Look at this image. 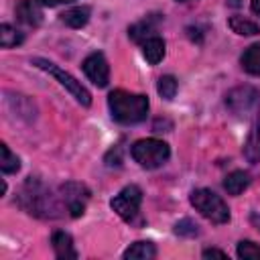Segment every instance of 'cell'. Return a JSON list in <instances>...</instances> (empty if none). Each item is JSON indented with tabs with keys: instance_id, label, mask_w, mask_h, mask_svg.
I'll use <instances>...</instances> for the list:
<instances>
[{
	"instance_id": "cell-14",
	"label": "cell",
	"mask_w": 260,
	"mask_h": 260,
	"mask_svg": "<svg viewBox=\"0 0 260 260\" xmlns=\"http://www.w3.org/2000/svg\"><path fill=\"white\" fill-rule=\"evenodd\" d=\"M89 14H91L89 6H75V8L65 10V12L61 14V20H63L67 26H71V28H81V26L87 24Z\"/></svg>"
},
{
	"instance_id": "cell-5",
	"label": "cell",
	"mask_w": 260,
	"mask_h": 260,
	"mask_svg": "<svg viewBox=\"0 0 260 260\" xmlns=\"http://www.w3.org/2000/svg\"><path fill=\"white\" fill-rule=\"evenodd\" d=\"M35 67H39V69H43L45 73H49V75H53L63 87H67L69 89V93L81 104V106H89L91 104V93L81 85V81H77L71 73H67V71H63L61 67H57L55 63H51V61H47V59H41V57H35L32 61H30Z\"/></svg>"
},
{
	"instance_id": "cell-16",
	"label": "cell",
	"mask_w": 260,
	"mask_h": 260,
	"mask_svg": "<svg viewBox=\"0 0 260 260\" xmlns=\"http://www.w3.org/2000/svg\"><path fill=\"white\" fill-rule=\"evenodd\" d=\"M248 185H250V175L246 171H232L223 179V189L230 195H240L244 189H248Z\"/></svg>"
},
{
	"instance_id": "cell-1",
	"label": "cell",
	"mask_w": 260,
	"mask_h": 260,
	"mask_svg": "<svg viewBox=\"0 0 260 260\" xmlns=\"http://www.w3.org/2000/svg\"><path fill=\"white\" fill-rule=\"evenodd\" d=\"M108 106L112 118L120 124H138L148 114V98L140 93H130L124 89H116L108 98Z\"/></svg>"
},
{
	"instance_id": "cell-12",
	"label": "cell",
	"mask_w": 260,
	"mask_h": 260,
	"mask_svg": "<svg viewBox=\"0 0 260 260\" xmlns=\"http://www.w3.org/2000/svg\"><path fill=\"white\" fill-rule=\"evenodd\" d=\"M16 18L28 26H39L43 20V12L35 0H20L16 4Z\"/></svg>"
},
{
	"instance_id": "cell-22",
	"label": "cell",
	"mask_w": 260,
	"mask_h": 260,
	"mask_svg": "<svg viewBox=\"0 0 260 260\" xmlns=\"http://www.w3.org/2000/svg\"><path fill=\"white\" fill-rule=\"evenodd\" d=\"M156 91H158L160 98L173 100L175 93H177V79H175L173 75H162V77L158 79V83H156Z\"/></svg>"
},
{
	"instance_id": "cell-2",
	"label": "cell",
	"mask_w": 260,
	"mask_h": 260,
	"mask_svg": "<svg viewBox=\"0 0 260 260\" xmlns=\"http://www.w3.org/2000/svg\"><path fill=\"white\" fill-rule=\"evenodd\" d=\"M20 205L37 217H57L59 215V203L51 195V191L39 181L28 177L22 191H20Z\"/></svg>"
},
{
	"instance_id": "cell-17",
	"label": "cell",
	"mask_w": 260,
	"mask_h": 260,
	"mask_svg": "<svg viewBox=\"0 0 260 260\" xmlns=\"http://www.w3.org/2000/svg\"><path fill=\"white\" fill-rule=\"evenodd\" d=\"M156 256V248L152 242H134L126 252L124 258L126 260H150Z\"/></svg>"
},
{
	"instance_id": "cell-18",
	"label": "cell",
	"mask_w": 260,
	"mask_h": 260,
	"mask_svg": "<svg viewBox=\"0 0 260 260\" xmlns=\"http://www.w3.org/2000/svg\"><path fill=\"white\" fill-rule=\"evenodd\" d=\"M240 63H242V67H244L250 75H260V43L250 45V47L242 53Z\"/></svg>"
},
{
	"instance_id": "cell-20",
	"label": "cell",
	"mask_w": 260,
	"mask_h": 260,
	"mask_svg": "<svg viewBox=\"0 0 260 260\" xmlns=\"http://www.w3.org/2000/svg\"><path fill=\"white\" fill-rule=\"evenodd\" d=\"M0 169L4 175L16 173L20 169V158L16 154H12L6 144H0Z\"/></svg>"
},
{
	"instance_id": "cell-23",
	"label": "cell",
	"mask_w": 260,
	"mask_h": 260,
	"mask_svg": "<svg viewBox=\"0 0 260 260\" xmlns=\"http://www.w3.org/2000/svg\"><path fill=\"white\" fill-rule=\"evenodd\" d=\"M238 258H242V260H260V246L250 242V240H242L238 244Z\"/></svg>"
},
{
	"instance_id": "cell-15",
	"label": "cell",
	"mask_w": 260,
	"mask_h": 260,
	"mask_svg": "<svg viewBox=\"0 0 260 260\" xmlns=\"http://www.w3.org/2000/svg\"><path fill=\"white\" fill-rule=\"evenodd\" d=\"M142 55L150 65H156L165 57V41L160 37H150L142 43Z\"/></svg>"
},
{
	"instance_id": "cell-11",
	"label": "cell",
	"mask_w": 260,
	"mask_h": 260,
	"mask_svg": "<svg viewBox=\"0 0 260 260\" xmlns=\"http://www.w3.org/2000/svg\"><path fill=\"white\" fill-rule=\"evenodd\" d=\"M51 244H53V250H55L57 258H61V260H75L77 258V250H75L73 240H71L69 234L55 232L53 238H51Z\"/></svg>"
},
{
	"instance_id": "cell-29",
	"label": "cell",
	"mask_w": 260,
	"mask_h": 260,
	"mask_svg": "<svg viewBox=\"0 0 260 260\" xmlns=\"http://www.w3.org/2000/svg\"><path fill=\"white\" fill-rule=\"evenodd\" d=\"M252 10H254V14L260 16V0H252Z\"/></svg>"
},
{
	"instance_id": "cell-9",
	"label": "cell",
	"mask_w": 260,
	"mask_h": 260,
	"mask_svg": "<svg viewBox=\"0 0 260 260\" xmlns=\"http://www.w3.org/2000/svg\"><path fill=\"white\" fill-rule=\"evenodd\" d=\"M83 71L98 87H106L108 81H110V65H108V61L102 53L87 55L85 61H83Z\"/></svg>"
},
{
	"instance_id": "cell-13",
	"label": "cell",
	"mask_w": 260,
	"mask_h": 260,
	"mask_svg": "<svg viewBox=\"0 0 260 260\" xmlns=\"http://www.w3.org/2000/svg\"><path fill=\"white\" fill-rule=\"evenodd\" d=\"M244 156L250 162H260V120L254 122L250 134H248V140L244 144Z\"/></svg>"
},
{
	"instance_id": "cell-4",
	"label": "cell",
	"mask_w": 260,
	"mask_h": 260,
	"mask_svg": "<svg viewBox=\"0 0 260 260\" xmlns=\"http://www.w3.org/2000/svg\"><path fill=\"white\" fill-rule=\"evenodd\" d=\"M189 199H191V205L211 223H228L230 221V209L217 193H213L209 189H195Z\"/></svg>"
},
{
	"instance_id": "cell-25",
	"label": "cell",
	"mask_w": 260,
	"mask_h": 260,
	"mask_svg": "<svg viewBox=\"0 0 260 260\" xmlns=\"http://www.w3.org/2000/svg\"><path fill=\"white\" fill-rule=\"evenodd\" d=\"M203 258H228V254L217 248H207V250H203Z\"/></svg>"
},
{
	"instance_id": "cell-10",
	"label": "cell",
	"mask_w": 260,
	"mask_h": 260,
	"mask_svg": "<svg viewBox=\"0 0 260 260\" xmlns=\"http://www.w3.org/2000/svg\"><path fill=\"white\" fill-rule=\"evenodd\" d=\"M160 20H162V16H160V14H148L146 18L138 20L136 24H132V26L128 28L130 39H132V41H136V43H144L146 39L156 37L154 32H156V28H158Z\"/></svg>"
},
{
	"instance_id": "cell-3",
	"label": "cell",
	"mask_w": 260,
	"mask_h": 260,
	"mask_svg": "<svg viewBox=\"0 0 260 260\" xmlns=\"http://www.w3.org/2000/svg\"><path fill=\"white\" fill-rule=\"evenodd\" d=\"M130 154H132V158L140 167H144V169H158V167H162L169 160L171 150H169V144L162 142V140L142 138V140H136L132 144Z\"/></svg>"
},
{
	"instance_id": "cell-27",
	"label": "cell",
	"mask_w": 260,
	"mask_h": 260,
	"mask_svg": "<svg viewBox=\"0 0 260 260\" xmlns=\"http://www.w3.org/2000/svg\"><path fill=\"white\" fill-rule=\"evenodd\" d=\"M37 4L41 6H59V4H67V2H73V0H35Z\"/></svg>"
},
{
	"instance_id": "cell-28",
	"label": "cell",
	"mask_w": 260,
	"mask_h": 260,
	"mask_svg": "<svg viewBox=\"0 0 260 260\" xmlns=\"http://www.w3.org/2000/svg\"><path fill=\"white\" fill-rule=\"evenodd\" d=\"M250 221H252V225L260 232V213H252V215H250Z\"/></svg>"
},
{
	"instance_id": "cell-24",
	"label": "cell",
	"mask_w": 260,
	"mask_h": 260,
	"mask_svg": "<svg viewBox=\"0 0 260 260\" xmlns=\"http://www.w3.org/2000/svg\"><path fill=\"white\" fill-rule=\"evenodd\" d=\"M175 232L181 234V236H195L199 230H197V223L191 221V219H181L177 225H175Z\"/></svg>"
},
{
	"instance_id": "cell-30",
	"label": "cell",
	"mask_w": 260,
	"mask_h": 260,
	"mask_svg": "<svg viewBox=\"0 0 260 260\" xmlns=\"http://www.w3.org/2000/svg\"><path fill=\"white\" fill-rule=\"evenodd\" d=\"M177 2H189V0H177Z\"/></svg>"
},
{
	"instance_id": "cell-21",
	"label": "cell",
	"mask_w": 260,
	"mask_h": 260,
	"mask_svg": "<svg viewBox=\"0 0 260 260\" xmlns=\"http://www.w3.org/2000/svg\"><path fill=\"white\" fill-rule=\"evenodd\" d=\"M22 41H24L22 32H18L14 26H10V24H6V22L0 26V45H2L4 49L16 47V45H20Z\"/></svg>"
},
{
	"instance_id": "cell-26",
	"label": "cell",
	"mask_w": 260,
	"mask_h": 260,
	"mask_svg": "<svg viewBox=\"0 0 260 260\" xmlns=\"http://www.w3.org/2000/svg\"><path fill=\"white\" fill-rule=\"evenodd\" d=\"M112 158H114V165H116V167L122 162V158H120V146H116V148H112V150L108 152V156H106V162L110 165V160H112Z\"/></svg>"
},
{
	"instance_id": "cell-8",
	"label": "cell",
	"mask_w": 260,
	"mask_h": 260,
	"mask_svg": "<svg viewBox=\"0 0 260 260\" xmlns=\"http://www.w3.org/2000/svg\"><path fill=\"white\" fill-rule=\"evenodd\" d=\"M260 100V93L258 89L250 87V85H240V87H234L228 95H225V104L228 108L234 112V114H246L250 112Z\"/></svg>"
},
{
	"instance_id": "cell-6",
	"label": "cell",
	"mask_w": 260,
	"mask_h": 260,
	"mask_svg": "<svg viewBox=\"0 0 260 260\" xmlns=\"http://www.w3.org/2000/svg\"><path fill=\"white\" fill-rule=\"evenodd\" d=\"M140 203H142V191H140V187H136V185L124 187V189L110 201L112 209H114L124 221H132V219L138 215Z\"/></svg>"
},
{
	"instance_id": "cell-7",
	"label": "cell",
	"mask_w": 260,
	"mask_h": 260,
	"mask_svg": "<svg viewBox=\"0 0 260 260\" xmlns=\"http://www.w3.org/2000/svg\"><path fill=\"white\" fill-rule=\"evenodd\" d=\"M61 197H63L71 217H79L85 211V205L89 199V189L81 183H65L61 187Z\"/></svg>"
},
{
	"instance_id": "cell-19",
	"label": "cell",
	"mask_w": 260,
	"mask_h": 260,
	"mask_svg": "<svg viewBox=\"0 0 260 260\" xmlns=\"http://www.w3.org/2000/svg\"><path fill=\"white\" fill-rule=\"evenodd\" d=\"M228 24H230V28H232L236 35H242V37H254V35L260 32V26H258L256 22L244 18V16H232V18L228 20Z\"/></svg>"
}]
</instances>
